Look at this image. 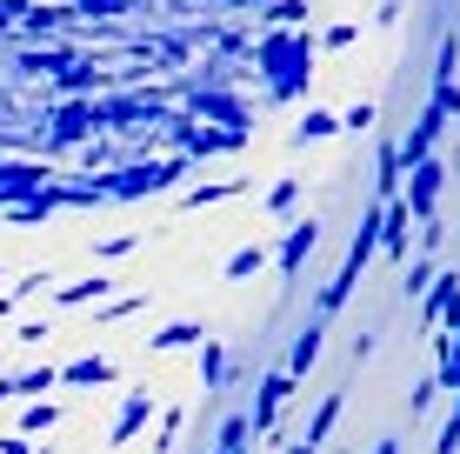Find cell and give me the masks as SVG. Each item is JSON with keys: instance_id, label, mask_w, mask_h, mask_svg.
<instances>
[{"instance_id": "1", "label": "cell", "mask_w": 460, "mask_h": 454, "mask_svg": "<svg viewBox=\"0 0 460 454\" xmlns=\"http://www.w3.org/2000/svg\"><path fill=\"white\" fill-rule=\"evenodd\" d=\"M253 60H261V74L274 81V101H294V93L307 87V74H314V34L288 27V34H274V40L253 47Z\"/></svg>"}, {"instance_id": "2", "label": "cell", "mask_w": 460, "mask_h": 454, "mask_svg": "<svg viewBox=\"0 0 460 454\" xmlns=\"http://www.w3.org/2000/svg\"><path fill=\"white\" fill-rule=\"evenodd\" d=\"M187 174V154H173V161H140V167H114V174H101L107 200H140V194H167V187H181Z\"/></svg>"}, {"instance_id": "3", "label": "cell", "mask_w": 460, "mask_h": 454, "mask_svg": "<svg viewBox=\"0 0 460 454\" xmlns=\"http://www.w3.org/2000/svg\"><path fill=\"white\" fill-rule=\"evenodd\" d=\"M93 134H101V107L87 93H67L54 107V120H47V147H87Z\"/></svg>"}, {"instance_id": "4", "label": "cell", "mask_w": 460, "mask_h": 454, "mask_svg": "<svg viewBox=\"0 0 460 454\" xmlns=\"http://www.w3.org/2000/svg\"><path fill=\"white\" fill-rule=\"evenodd\" d=\"M440 187H447V161H440V154H427V161L407 167L401 200H407V214H414V221H434V214H440Z\"/></svg>"}, {"instance_id": "5", "label": "cell", "mask_w": 460, "mask_h": 454, "mask_svg": "<svg viewBox=\"0 0 460 454\" xmlns=\"http://www.w3.org/2000/svg\"><path fill=\"white\" fill-rule=\"evenodd\" d=\"M300 395V381H294V374L288 368H274V374H261V395H253V434H274L280 428V408H288V401Z\"/></svg>"}, {"instance_id": "6", "label": "cell", "mask_w": 460, "mask_h": 454, "mask_svg": "<svg viewBox=\"0 0 460 454\" xmlns=\"http://www.w3.org/2000/svg\"><path fill=\"white\" fill-rule=\"evenodd\" d=\"M147 421H154V395H147V387H127L114 428H107V448H114V454H120V448H134V434L147 428Z\"/></svg>"}, {"instance_id": "7", "label": "cell", "mask_w": 460, "mask_h": 454, "mask_svg": "<svg viewBox=\"0 0 460 454\" xmlns=\"http://www.w3.org/2000/svg\"><path fill=\"white\" fill-rule=\"evenodd\" d=\"M440 134H447V114H440V107L427 101V107H420V120H414V128H407V140H401V161H407V167L427 161V154L440 147Z\"/></svg>"}, {"instance_id": "8", "label": "cell", "mask_w": 460, "mask_h": 454, "mask_svg": "<svg viewBox=\"0 0 460 454\" xmlns=\"http://www.w3.org/2000/svg\"><path fill=\"white\" fill-rule=\"evenodd\" d=\"M40 187H47V167H40V161H0V208L34 200Z\"/></svg>"}, {"instance_id": "9", "label": "cell", "mask_w": 460, "mask_h": 454, "mask_svg": "<svg viewBox=\"0 0 460 454\" xmlns=\"http://www.w3.org/2000/svg\"><path fill=\"white\" fill-rule=\"evenodd\" d=\"M407 234H414V214H407V200H380V254L387 261H407Z\"/></svg>"}, {"instance_id": "10", "label": "cell", "mask_w": 460, "mask_h": 454, "mask_svg": "<svg viewBox=\"0 0 460 454\" xmlns=\"http://www.w3.org/2000/svg\"><path fill=\"white\" fill-rule=\"evenodd\" d=\"M314 247H321V221H294L288 234H280V254H274V261H280V274L294 280L300 268H307V254H314Z\"/></svg>"}, {"instance_id": "11", "label": "cell", "mask_w": 460, "mask_h": 454, "mask_svg": "<svg viewBox=\"0 0 460 454\" xmlns=\"http://www.w3.org/2000/svg\"><path fill=\"white\" fill-rule=\"evenodd\" d=\"M454 307H460V274L440 268V274H434V288L420 294V321H427V327H447V321H454Z\"/></svg>"}, {"instance_id": "12", "label": "cell", "mask_w": 460, "mask_h": 454, "mask_svg": "<svg viewBox=\"0 0 460 454\" xmlns=\"http://www.w3.org/2000/svg\"><path fill=\"white\" fill-rule=\"evenodd\" d=\"M321 348H327V321L314 315V321H307V327L294 334V348H288V374H294V381H307V374H314V361H321Z\"/></svg>"}, {"instance_id": "13", "label": "cell", "mask_w": 460, "mask_h": 454, "mask_svg": "<svg viewBox=\"0 0 460 454\" xmlns=\"http://www.w3.org/2000/svg\"><path fill=\"white\" fill-rule=\"evenodd\" d=\"M47 387H60V368H27V374H7V381H0V395L7 401H47Z\"/></svg>"}, {"instance_id": "14", "label": "cell", "mask_w": 460, "mask_h": 454, "mask_svg": "<svg viewBox=\"0 0 460 454\" xmlns=\"http://www.w3.org/2000/svg\"><path fill=\"white\" fill-rule=\"evenodd\" d=\"M60 381H67V387H114V381H120V368L107 361V354H81V361L60 368Z\"/></svg>"}, {"instance_id": "15", "label": "cell", "mask_w": 460, "mask_h": 454, "mask_svg": "<svg viewBox=\"0 0 460 454\" xmlns=\"http://www.w3.org/2000/svg\"><path fill=\"white\" fill-rule=\"evenodd\" d=\"M247 128H181V147L187 154H227V147H241Z\"/></svg>"}, {"instance_id": "16", "label": "cell", "mask_w": 460, "mask_h": 454, "mask_svg": "<svg viewBox=\"0 0 460 454\" xmlns=\"http://www.w3.org/2000/svg\"><path fill=\"white\" fill-rule=\"evenodd\" d=\"M227 374H234V361H227V341H220V334H208V341H200V395L227 387Z\"/></svg>"}, {"instance_id": "17", "label": "cell", "mask_w": 460, "mask_h": 454, "mask_svg": "<svg viewBox=\"0 0 460 454\" xmlns=\"http://www.w3.org/2000/svg\"><path fill=\"white\" fill-rule=\"evenodd\" d=\"M200 341H208V327H200V321H167L161 334H147V348L154 354H181V348H200Z\"/></svg>"}, {"instance_id": "18", "label": "cell", "mask_w": 460, "mask_h": 454, "mask_svg": "<svg viewBox=\"0 0 460 454\" xmlns=\"http://www.w3.org/2000/svg\"><path fill=\"white\" fill-rule=\"evenodd\" d=\"M107 294H114V280H101V274H93V280H60V288H54V307H101L107 301Z\"/></svg>"}, {"instance_id": "19", "label": "cell", "mask_w": 460, "mask_h": 454, "mask_svg": "<svg viewBox=\"0 0 460 454\" xmlns=\"http://www.w3.org/2000/svg\"><path fill=\"white\" fill-rule=\"evenodd\" d=\"M401 181H407L401 140H387V147H380V167H374V194H380V200H394V194H401Z\"/></svg>"}, {"instance_id": "20", "label": "cell", "mask_w": 460, "mask_h": 454, "mask_svg": "<svg viewBox=\"0 0 460 454\" xmlns=\"http://www.w3.org/2000/svg\"><path fill=\"white\" fill-rule=\"evenodd\" d=\"M334 134H341V114H334V107H307V114H300V128H294L300 147H307V140H334Z\"/></svg>"}, {"instance_id": "21", "label": "cell", "mask_w": 460, "mask_h": 454, "mask_svg": "<svg viewBox=\"0 0 460 454\" xmlns=\"http://www.w3.org/2000/svg\"><path fill=\"white\" fill-rule=\"evenodd\" d=\"M54 428H60V408H54V401H27L13 434H21V441H34V434H54Z\"/></svg>"}, {"instance_id": "22", "label": "cell", "mask_w": 460, "mask_h": 454, "mask_svg": "<svg viewBox=\"0 0 460 454\" xmlns=\"http://www.w3.org/2000/svg\"><path fill=\"white\" fill-rule=\"evenodd\" d=\"M334 421H341V395H327L321 408H314V421H307V434H300V441H307V448H327V434H334Z\"/></svg>"}, {"instance_id": "23", "label": "cell", "mask_w": 460, "mask_h": 454, "mask_svg": "<svg viewBox=\"0 0 460 454\" xmlns=\"http://www.w3.org/2000/svg\"><path fill=\"white\" fill-rule=\"evenodd\" d=\"M247 434H253V421H247V414H227V421H220V434H214V448H220V454H247V448H253Z\"/></svg>"}, {"instance_id": "24", "label": "cell", "mask_w": 460, "mask_h": 454, "mask_svg": "<svg viewBox=\"0 0 460 454\" xmlns=\"http://www.w3.org/2000/svg\"><path fill=\"white\" fill-rule=\"evenodd\" d=\"M247 181H208V187H187L181 194V208H214V200H234Z\"/></svg>"}, {"instance_id": "25", "label": "cell", "mask_w": 460, "mask_h": 454, "mask_svg": "<svg viewBox=\"0 0 460 454\" xmlns=\"http://www.w3.org/2000/svg\"><path fill=\"white\" fill-rule=\"evenodd\" d=\"M47 214H54V194H47V187H40L34 200H13V208H7V221H13V227H40Z\"/></svg>"}, {"instance_id": "26", "label": "cell", "mask_w": 460, "mask_h": 454, "mask_svg": "<svg viewBox=\"0 0 460 454\" xmlns=\"http://www.w3.org/2000/svg\"><path fill=\"white\" fill-rule=\"evenodd\" d=\"M261 268H267V247L253 241V247H234V254H227V268H220V274H227V280H247V274H261Z\"/></svg>"}, {"instance_id": "27", "label": "cell", "mask_w": 460, "mask_h": 454, "mask_svg": "<svg viewBox=\"0 0 460 454\" xmlns=\"http://www.w3.org/2000/svg\"><path fill=\"white\" fill-rule=\"evenodd\" d=\"M54 81H60V93H87V87H101V74H93V60H67Z\"/></svg>"}, {"instance_id": "28", "label": "cell", "mask_w": 460, "mask_h": 454, "mask_svg": "<svg viewBox=\"0 0 460 454\" xmlns=\"http://www.w3.org/2000/svg\"><path fill=\"white\" fill-rule=\"evenodd\" d=\"M434 274H440V268H434V254L401 261V288H407V294H427V288H434Z\"/></svg>"}, {"instance_id": "29", "label": "cell", "mask_w": 460, "mask_h": 454, "mask_svg": "<svg viewBox=\"0 0 460 454\" xmlns=\"http://www.w3.org/2000/svg\"><path fill=\"white\" fill-rule=\"evenodd\" d=\"M40 288H54V274H47V268H27V274H13V288H7V301L13 307H21V301H34V294Z\"/></svg>"}, {"instance_id": "30", "label": "cell", "mask_w": 460, "mask_h": 454, "mask_svg": "<svg viewBox=\"0 0 460 454\" xmlns=\"http://www.w3.org/2000/svg\"><path fill=\"white\" fill-rule=\"evenodd\" d=\"M261 13H267V27H307V0H274Z\"/></svg>"}, {"instance_id": "31", "label": "cell", "mask_w": 460, "mask_h": 454, "mask_svg": "<svg viewBox=\"0 0 460 454\" xmlns=\"http://www.w3.org/2000/svg\"><path fill=\"white\" fill-rule=\"evenodd\" d=\"M434 81H460V40L440 34V54H434Z\"/></svg>"}, {"instance_id": "32", "label": "cell", "mask_w": 460, "mask_h": 454, "mask_svg": "<svg viewBox=\"0 0 460 454\" xmlns=\"http://www.w3.org/2000/svg\"><path fill=\"white\" fill-rule=\"evenodd\" d=\"M181 428H187V414L167 408V414H161V434H154V454H173V448H181Z\"/></svg>"}, {"instance_id": "33", "label": "cell", "mask_w": 460, "mask_h": 454, "mask_svg": "<svg viewBox=\"0 0 460 454\" xmlns=\"http://www.w3.org/2000/svg\"><path fill=\"white\" fill-rule=\"evenodd\" d=\"M434 454H460V387H454V414L440 421V434H434Z\"/></svg>"}, {"instance_id": "34", "label": "cell", "mask_w": 460, "mask_h": 454, "mask_svg": "<svg viewBox=\"0 0 460 454\" xmlns=\"http://www.w3.org/2000/svg\"><path fill=\"white\" fill-rule=\"evenodd\" d=\"M374 120H380V107H374V101H354V107L341 114V134H367Z\"/></svg>"}, {"instance_id": "35", "label": "cell", "mask_w": 460, "mask_h": 454, "mask_svg": "<svg viewBox=\"0 0 460 454\" xmlns=\"http://www.w3.org/2000/svg\"><path fill=\"white\" fill-rule=\"evenodd\" d=\"M294 200H300V181H294V174L280 181V187H267V214H288Z\"/></svg>"}, {"instance_id": "36", "label": "cell", "mask_w": 460, "mask_h": 454, "mask_svg": "<svg viewBox=\"0 0 460 454\" xmlns=\"http://www.w3.org/2000/svg\"><path fill=\"white\" fill-rule=\"evenodd\" d=\"M140 307H147L140 294H120V301H107V307H101V321H127V315H140Z\"/></svg>"}, {"instance_id": "37", "label": "cell", "mask_w": 460, "mask_h": 454, "mask_svg": "<svg viewBox=\"0 0 460 454\" xmlns=\"http://www.w3.org/2000/svg\"><path fill=\"white\" fill-rule=\"evenodd\" d=\"M354 40H360L354 21H341V27H327V34H321V47H354Z\"/></svg>"}, {"instance_id": "38", "label": "cell", "mask_w": 460, "mask_h": 454, "mask_svg": "<svg viewBox=\"0 0 460 454\" xmlns=\"http://www.w3.org/2000/svg\"><path fill=\"white\" fill-rule=\"evenodd\" d=\"M47 334H54V327H47V321H21V327H13V341H27V348H40Z\"/></svg>"}, {"instance_id": "39", "label": "cell", "mask_w": 460, "mask_h": 454, "mask_svg": "<svg viewBox=\"0 0 460 454\" xmlns=\"http://www.w3.org/2000/svg\"><path fill=\"white\" fill-rule=\"evenodd\" d=\"M434 387H440V381H414V395H407V408H414V414H427V408H434Z\"/></svg>"}, {"instance_id": "40", "label": "cell", "mask_w": 460, "mask_h": 454, "mask_svg": "<svg viewBox=\"0 0 460 454\" xmlns=\"http://www.w3.org/2000/svg\"><path fill=\"white\" fill-rule=\"evenodd\" d=\"M101 254H107V261H120V254H134V234H114V241H101Z\"/></svg>"}, {"instance_id": "41", "label": "cell", "mask_w": 460, "mask_h": 454, "mask_svg": "<svg viewBox=\"0 0 460 454\" xmlns=\"http://www.w3.org/2000/svg\"><path fill=\"white\" fill-rule=\"evenodd\" d=\"M21 13H27V0H0V34H7V27L21 21Z\"/></svg>"}, {"instance_id": "42", "label": "cell", "mask_w": 460, "mask_h": 454, "mask_svg": "<svg viewBox=\"0 0 460 454\" xmlns=\"http://www.w3.org/2000/svg\"><path fill=\"white\" fill-rule=\"evenodd\" d=\"M374 454H401V441H394V434H380V441H374Z\"/></svg>"}, {"instance_id": "43", "label": "cell", "mask_w": 460, "mask_h": 454, "mask_svg": "<svg viewBox=\"0 0 460 454\" xmlns=\"http://www.w3.org/2000/svg\"><path fill=\"white\" fill-rule=\"evenodd\" d=\"M220 7H274V0H220Z\"/></svg>"}, {"instance_id": "44", "label": "cell", "mask_w": 460, "mask_h": 454, "mask_svg": "<svg viewBox=\"0 0 460 454\" xmlns=\"http://www.w3.org/2000/svg\"><path fill=\"white\" fill-rule=\"evenodd\" d=\"M288 454H321V448H307V441H288Z\"/></svg>"}, {"instance_id": "45", "label": "cell", "mask_w": 460, "mask_h": 454, "mask_svg": "<svg viewBox=\"0 0 460 454\" xmlns=\"http://www.w3.org/2000/svg\"><path fill=\"white\" fill-rule=\"evenodd\" d=\"M21 454H54V448H47V441H40V448H34V441H27V448H21Z\"/></svg>"}, {"instance_id": "46", "label": "cell", "mask_w": 460, "mask_h": 454, "mask_svg": "<svg viewBox=\"0 0 460 454\" xmlns=\"http://www.w3.org/2000/svg\"><path fill=\"white\" fill-rule=\"evenodd\" d=\"M447 334H460V307H454V321H447Z\"/></svg>"}, {"instance_id": "47", "label": "cell", "mask_w": 460, "mask_h": 454, "mask_svg": "<svg viewBox=\"0 0 460 454\" xmlns=\"http://www.w3.org/2000/svg\"><path fill=\"white\" fill-rule=\"evenodd\" d=\"M214 454H220V448H214ZM247 454H253V448H247Z\"/></svg>"}]
</instances>
